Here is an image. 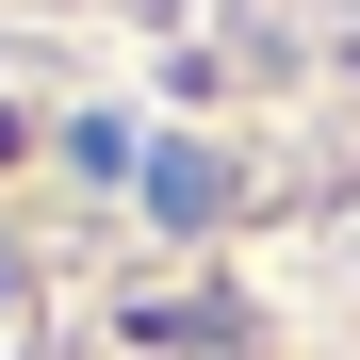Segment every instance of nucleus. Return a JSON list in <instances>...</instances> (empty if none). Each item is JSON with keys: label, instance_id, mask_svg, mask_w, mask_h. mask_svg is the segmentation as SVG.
I'll return each instance as SVG.
<instances>
[{"label": "nucleus", "instance_id": "nucleus-1", "mask_svg": "<svg viewBox=\"0 0 360 360\" xmlns=\"http://www.w3.org/2000/svg\"><path fill=\"white\" fill-rule=\"evenodd\" d=\"M148 213H213V148H148Z\"/></svg>", "mask_w": 360, "mask_h": 360}]
</instances>
